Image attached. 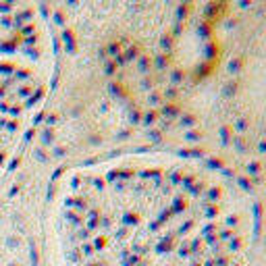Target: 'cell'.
I'll return each mask as SVG.
<instances>
[{"instance_id": "6da1fadb", "label": "cell", "mask_w": 266, "mask_h": 266, "mask_svg": "<svg viewBox=\"0 0 266 266\" xmlns=\"http://www.w3.org/2000/svg\"><path fill=\"white\" fill-rule=\"evenodd\" d=\"M62 266H244V214L208 171L123 158L73 173L57 202Z\"/></svg>"}, {"instance_id": "7a4b0ae2", "label": "cell", "mask_w": 266, "mask_h": 266, "mask_svg": "<svg viewBox=\"0 0 266 266\" xmlns=\"http://www.w3.org/2000/svg\"><path fill=\"white\" fill-rule=\"evenodd\" d=\"M52 48L34 0H0V171L42 106Z\"/></svg>"}]
</instances>
